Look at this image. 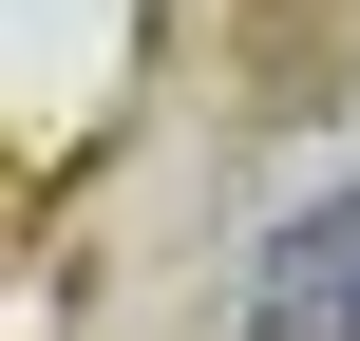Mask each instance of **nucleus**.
I'll list each match as a JSON object with an SVG mask.
<instances>
[{"label":"nucleus","instance_id":"f257e3e1","mask_svg":"<svg viewBox=\"0 0 360 341\" xmlns=\"http://www.w3.org/2000/svg\"><path fill=\"white\" fill-rule=\"evenodd\" d=\"M247 341H360V190L285 209V247H266V285H247Z\"/></svg>","mask_w":360,"mask_h":341}]
</instances>
